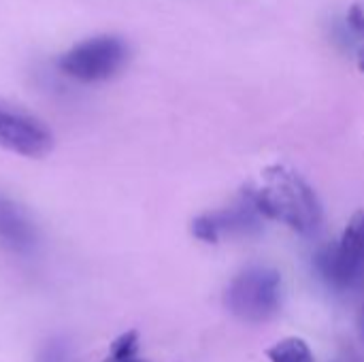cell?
<instances>
[{"label":"cell","mask_w":364,"mask_h":362,"mask_svg":"<svg viewBox=\"0 0 364 362\" xmlns=\"http://www.w3.org/2000/svg\"><path fill=\"white\" fill-rule=\"evenodd\" d=\"M243 196L267 220H277L301 235H311L322 222V207L311 186L284 164L267 166Z\"/></svg>","instance_id":"cell-1"},{"label":"cell","mask_w":364,"mask_h":362,"mask_svg":"<svg viewBox=\"0 0 364 362\" xmlns=\"http://www.w3.org/2000/svg\"><path fill=\"white\" fill-rule=\"evenodd\" d=\"M130 47L122 36L100 34L70 47L58 62L60 70L81 83H100L115 77L128 62Z\"/></svg>","instance_id":"cell-2"},{"label":"cell","mask_w":364,"mask_h":362,"mask_svg":"<svg viewBox=\"0 0 364 362\" xmlns=\"http://www.w3.org/2000/svg\"><path fill=\"white\" fill-rule=\"evenodd\" d=\"M228 309L243 322H267L282 305V275L269 267L241 271L226 288Z\"/></svg>","instance_id":"cell-3"},{"label":"cell","mask_w":364,"mask_h":362,"mask_svg":"<svg viewBox=\"0 0 364 362\" xmlns=\"http://www.w3.org/2000/svg\"><path fill=\"white\" fill-rule=\"evenodd\" d=\"M318 277L333 290L346 292L364 280V211L354 213L341 239L314 258Z\"/></svg>","instance_id":"cell-4"},{"label":"cell","mask_w":364,"mask_h":362,"mask_svg":"<svg viewBox=\"0 0 364 362\" xmlns=\"http://www.w3.org/2000/svg\"><path fill=\"white\" fill-rule=\"evenodd\" d=\"M0 147L26 158H43L53 149V134L41 119L0 102Z\"/></svg>","instance_id":"cell-5"},{"label":"cell","mask_w":364,"mask_h":362,"mask_svg":"<svg viewBox=\"0 0 364 362\" xmlns=\"http://www.w3.org/2000/svg\"><path fill=\"white\" fill-rule=\"evenodd\" d=\"M262 215L258 209L243 196L241 203L203 213L192 222V235L205 243H218L222 237L232 235H254L262 228Z\"/></svg>","instance_id":"cell-6"},{"label":"cell","mask_w":364,"mask_h":362,"mask_svg":"<svg viewBox=\"0 0 364 362\" xmlns=\"http://www.w3.org/2000/svg\"><path fill=\"white\" fill-rule=\"evenodd\" d=\"M0 245L17 256H30L38 247V230L28 213L0 194Z\"/></svg>","instance_id":"cell-7"},{"label":"cell","mask_w":364,"mask_h":362,"mask_svg":"<svg viewBox=\"0 0 364 362\" xmlns=\"http://www.w3.org/2000/svg\"><path fill=\"white\" fill-rule=\"evenodd\" d=\"M271 362H314V352L301 337H286L267 350Z\"/></svg>","instance_id":"cell-8"},{"label":"cell","mask_w":364,"mask_h":362,"mask_svg":"<svg viewBox=\"0 0 364 362\" xmlns=\"http://www.w3.org/2000/svg\"><path fill=\"white\" fill-rule=\"evenodd\" d=\"M105 362H147L139 354V333L128 331V333L119 335L111 344L109 356Z\"/></svg>","instance_id":"cell-9"},{"label":"cell","mask_w":364,"mask_h":362,"mask_svg":"<svg viewBox=\"0 0 364 362\" xmlns=\"http://www.w3.org/2000/svg\"><path fill=\"white\" fill-rule=\"evenodd\" d=\"M36 362H73L70 346H68L64 339H60V337L49 339V341L43 346V350H41L38 361Z\"/></svg>","instance_id":"cell-10"},{"label":"cell","mask_w":364,"mask_h":362,"mask_svg":"<svg viewBox=\"0 0 364 362\" xmlns=\"http://www.w3.org/2000/svg\"><path fill=\"white\" fill-rule=\"evenodd\" d=\"M348 26L352 28V32L356 34V36H363L364 38V11L360 6H354L352 11H350V15H348Z\"/></svg>","instance_id":"cell-11"},{"label":"cell","mask_w":364,"mask_h":362,"mask_svg":"<svg viewBox=\"0 0 364 362\" xmlns=\"http://www.w3.org/2000/svg\"><path fill=\"white\" fill-rule=\"evenodd\" d=\"M358 66H360V70L364 73V47L358 49Z\"/></svg>","instance_id":"cell-12"},{"label":"cell","mask_w":364,"mask_h":362,"mask_svg":"<svg viewBox=\"0 0 364 362\" xmlns=\"http://www.w3.org/2000/svg\"><path fill=\"white\" fill-rule=\"evenodd\" d=\"M360 335H363V339H364V307H363V314H360Z\"/></svg>","instance_id":"cell-13"}]
</instances>
